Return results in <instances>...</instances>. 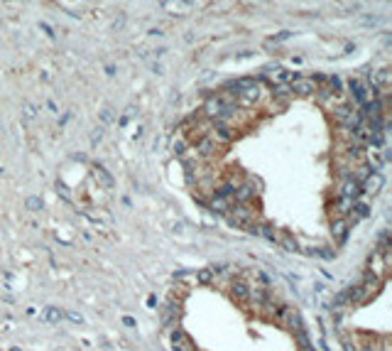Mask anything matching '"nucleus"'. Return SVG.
Instances as JSON below:
<instances>
[{"mask_svg":"<svg viewBox=\"0 0 392 351\" xmlns=\"http://www.w3.org/2000/svg\"><path fill=\"white\" fill-rule=\"evenodd\" d=\"M25 113H27V118H35V108H32V106H30V103H27V106H25Z\"/></svg>","mask_w":392,"mask_h":351,"instance_id":"obj_18","label":"nucleus"},{"mask_svg":"<svg viewBox=\"0 0 392 351\" xmlns=\"http://www.w3.org/2000/svg\"><path fill=\"white\" fill-rule=\"evenodd\" d=\"M39 27H42V30H44V32H47V35H49V37H54V30H52V27H49V25H44V22H42V25H39Z\"/></svg>","mask_w":392,"mask_h":351,"instance_id":"obj_17","label":"nucleus"},{"mask_svg":"<svg viewBox=\"0 0 392 351\" xmlns=\"http://www.w3.org/2000/svg\"><path fill=\"white\" fill-rule=\"evenodd\" d=\"M189 145H192V142L187 140V138H177V140H174V145H172V147H174V155H179V157H182V155L189 150Z\"/></svg>","mask_w":392,"mask_h":351,"instance_id":"obj_10","label":"nucleus"},{"mask_svg":"<svg viewBox=\"0 0 392 351\" xmlns=\"http://www.w3.org/2000/svg\"><path fill=\"white\" fill-rule=\"evenodd\" d=\"M348 231H351V223H348L343 216H336V219L331 221V233H333V238H336V243H338V246H341V243H346Z\"/></svg>","mask_w":392,"mask_h":351,"instance_id":"obj_5","label":"nucleus"},{"mask_svg":"<svg viewBox=\"0 0 392 351\" xmlns=\"http://www.w3.org/2000/svg\"><path fill=\"white\" fill-rule=\"evenodd\" d=\"M223 111H226V106H223V101L218 98V93H213V96H208V98H206V103H203V116H206L208 121L221 118V116H223Z\"/></svg>","mask_w":392,"mask_h":351,"instance_id":"obj_4","label":"nucleus"},{"mask_svg":"<svg viewBox=\"0 0 392 351\" xmlns=\"http://www.w3.org/2000/svg\"><path fill=\"white\" fill-rule=\"evenodd\" d=\"M363 194V187L353 179V177H346V179H338V197H346L351 202H358Z\"/></svg>","mask_w":392,"mask_h":351,"instance_id":"obj_2","label":"nucleus"},{"mask_svg":"<svg viewBox=\"0 0 392 351\" xmlns=\"http://www.w3.org/2000/svg\"><path fill=\"white\" fill-rule=\"evenodd\" d=\"M98 179H101V182H103L106 187H111V184H113V179L108 177V172H106L103 167H98Z\"/></svg>","mask_w":392,"mask_h":351,"instance_id":"obj_13","label":"nucleus"},{"mask_svg":"<svg viewBox=\"0 0 392 351\" xmlns=\"http://www.w3.org/2000/svg\"><path fill=\"white\" fill-rule=\"evenodd\" d=\"M206 207L213 211V214H228V209L233 207V199H226V197H218V194H211V199H206Z\"/></svg>","mask_w":392,"mask_h":351,"instance_id":"obj_7","label":"nucleus"},{"mask_svg":"<svg viewBox=\"0 0 392 351\" xmlns=\"http://www.w3.org/2000/svg\"><path fill=\"white\" fill-rule=\"evenodd\" d=\"M380 187H383V175H378V172H373V175L363 182V192H365V194H373V197L380 192Z\"/></svg>","mask_w":392,"mask_h":351,"instance_id":"obj_8","label":"nucleus"},{"mask_svg":"<svg viewBox=\"0 0 392 351\" xmlns=\"http://www.w3.org/2000/svg\"><path fill=\"white\" fill-rule=\"evenodd\" d=\"M289 88H292L294 96H314L316 88H319V84H316L312 76H302V74H299V76L289 84Z\"/></svg>","mask_w":392,"mask_h":351,"instance_id":"obj_1","label":"nucleus"},{"mask_svg":"<svg viewBox=\"0 0 392 351\" xmlns=\"http://www.w3.org/2000/svg\"><path fill=\"white\" fill-rule=\"evenodd\" d=\"M101 121H103L106 126L113 123V111H111V108H103V111H101Z\"/></svg>","mask_w":392,"mask_h":351,"instance_id":"obj_14","label":"nucleus"},{"mask_svg":"<svg viewBox=\"0 0 392 351\" xmlns=\"http://www.w3.org/2000/svg\"><path fill=\"white\" fill-rule=\"evenodd\" d=\"M378 22H380V20H378V17H373V15H363V20H360V25H363V27H375Z\"/></svg>","mask_w":392,"mask_h":351,"instance_id":"obj_12","label":"nucleus"},{"mask_svg":"<svg viewBox=\"0 0 392 351\" xmlns=\"http://www.w3.org/2000/svg\"><path fill=\"white\" fill-rule=\"evenodd\" d=\"M233 204H250L253 199H255V184L250 182V179H243L240 184H238V189L233 192Z\"/></svg>","mask_w":392,"mask_h":351,"instance_id":"obj_3","label":"nucleus"},{"mask_svg":"<svg viewBox=\"0 0 392 351\" xmlns=\"http://www.w3.org/2000/svg\"><path fill=\"white\" fill-rule=\"evenodd\" d=\"M162 7H164L167 12H172V15H184V12H189V5H184L182 0H162Z\"/></svg>","mask_w":392,"mask_h":351,"instance_id":"obj_9","label":"nucleus"},{"mask_svg":"<svg viewBox=\"0 0 392 351\" xmlns=\"http://www.w3.org/2000/svg\"><path fill=\"white\" fill-rule=\"evenodd\" d=\"M231 295L238 302H248L250 300V282L245 280V278H235V280L231 282Z\"/></svg>","mask_w":392,"mask_h":351,"instance_id":"obj_6","label":"nucleus"},{"mask_svg":"<svg viewBox=\"0 0 392 351\" xmlns=\"http://www.w3.org/2000/svg\"><path fill=\"white\" fill-rule=\"evenodd\" d=\"M132 116H135V106H130V108H128V111H125V116H123V118H120V126H125V123H128V121H130Z\"/></svg>","mask_w":392,"mask_h":351,"instance_id":"obj_15","label":"nucleus"},{"mask_svg":"<svg viewBox=\"0 0 392 351\" xmlns=\"http://www.w3.org/2000/svg\"><path fill=\"white\" fill-rule=\"evenodd\" d=\"M194 278L198 285H208V282L213 280V273L211 270H198V273H194Z\"/></svg>","mask_w":392,"mask_h":351,"instance_id":"obj_11","label":"nucleus"},{"mask_svg":"<svg viewBox=\"0 0 392 351\" xmlns=\"http://www.w3.org/2000/svg\"><path fill=\"white\" fill-rule=\"evenodd\" d=\"M292 37V32H277L274 35V42H284V40H289Z\"/></svg>","mask_w":392,"mask_h":351,"instance_id":"obj_16","label":"nucleus"}]
</instances>
